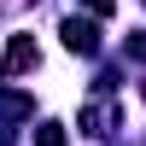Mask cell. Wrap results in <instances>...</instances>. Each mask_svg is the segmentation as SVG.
Returning <instances> with one entry per match:
<instances>
[{"label": "cell", "mask_w": 146, "mask_h": 146, "mask_svg": "<svg viewBox=\"0 0 146 146\" xmlns=\"http://www.w3.org/2000/svg\"><path fill=\"white\" fill-rule=\"evenodd\" d=\"M58 35H64V47H70V53H82V58L100 53V29H94L88 18H64V23H58Z\"/></svg>", "instance_id": "cell-1"}, {"label": "cell", "mask_w": 146, "mask_h": 146, "mask_svg": "<svg viewBox=\"0 0 146 146\" xmlns=\"http://www.w3.org/2000/svg\"><path fill=\"white\" fill-rule=\"evenodd\" d=\"M41 64V47H35V35H18V41L6 47V58H0V70L6 76H18V70H35Z\"/></svg>", "instance_id": "cell-2"}, {"label": "cell", "mask_w": 146, "mask_h": 146, "mask_svg": "<svg viewBox=\"0 0 146 146\" xmlns=\"http://www.w3.org/2000/svg\"><path fill=\"white\" fill-rule=\"evenodd\" d=\"M111 123H117V105H94L88 111V135H111Z\"/></svg>", "instance_id": "cell-3"}, {"label": "cell", "mask_w": 146, "mask_h": 146, "mask_svg": "<svg viewBox=\"0 0 146 146\" xmlns=\"http://www.w3.org/2000/svg\"><path fill=\"white\" fill-rule=\"evenodd\" d=\"M35 105L23 100V94H0V117H29Z\"/></svg>", "instance_id": "cell-4"}, {"label": "cell", "mask_w": 146, "mask_h": 146, "mask_svg": "<svg viewBox=\"0 0 146 146\" xmlns=\"http://www.w3.org/2000/svg\"><path fill=\"white\" fill-rule=\"evenodd\" d=\"M35 146H64V129H58V123H41V129H35Z\"/></svg>", "instance_id": "cell-5"}, {"label": "cell", "mask_w": 146, "mask_h": 146, "mask_svg": "<svg viewBox=\"0 0 146 146\" xmlns=\"http://www.w3.org/2000/svg\"><path fill=\"white\" fill-rule=\"evenodd\" d=\"M82 6H88L94 18H111V6H117V0H82Z\"/></svg>", "instance_id": "cell-6"}, {"label": "cell", "mask_w": 146, "mask_h": 146, "mask_svg": "<svg viewBox=\"0 0 146 146\" xmlns=\"http://www.w3.org/2000/svg\"><path fill=\"white\" fill-rule=\"evenodd\" d=\"M129 53H135V58H146V29L135 35V41H129Z\"/></svg>", "instance_id": "cell-7"}]
</instances>
